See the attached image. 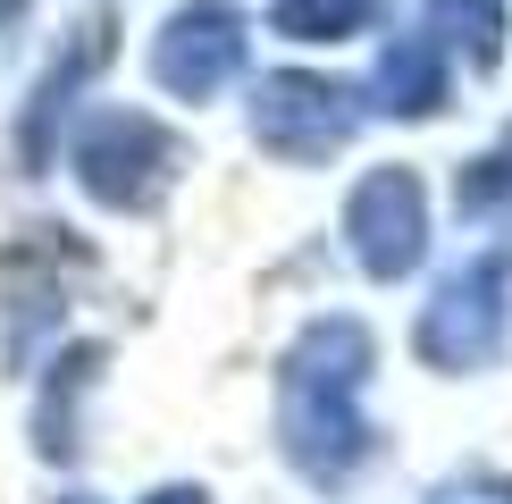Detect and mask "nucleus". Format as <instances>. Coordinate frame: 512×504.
Wrapping results in <instances>:
<instances>
[{
  "instance_id": "obj_1",
  "label": "nucleus",
  "mask_w": 512,
  "mask_h": 504,
  "mask_svg": "<svg viewBox=\"0 0 512 504\" xmlns=\"http://www.w3.org/2000/svg\"><path fill=\"white\" fill-rule=\"evenodd\" d=\"M370 328L361 320H311L277 362V446L311 488H345L370 462Z\"/></svg>"
},
{
  "instance_id": "obj_2",
  "label": "nucleus",
  "mask_w": 512,
  "mask_h": 504,
  "mask_svg": "<svg viewBox=\"0 0 512 504\" xmlns=\"http://www.w3.org/2000/svg\"><path fill=\"white\" fill-rule=\"evenodd\" d=\"M68 168H76V185L93 202H110V210H152L168 185H177V135H168L160 118H143V110H93L68 135Z\"/></svg>"
},
{
  "instance_id": "obj_3",
  "label": "nucleus",
  "mask_w": 512,
  "mask_h": 504,
  "mask_svg": "<svg viewBox=\"0 0 512 504\" xmlns=\"http://www.w3.org/2000/svg\"><path fill=\"white\" fill-rule=\"evenodd\" d=\"M504 328H512V261L487 252V261H462L429 303H420V362L429 370H479L504 353Z\"/></svg>"
},
{
  "instance_id": "obj_4",
  "label": "nucleus",
  "mask_w": 512,
  "mask_h": 504,
  "mask_svg": "<svg viewBox=\"0 0 512 504\" xmlns=\"http://www.w3.org/2000/svg\"><path fill=\"white\" fill-rule=\"evenodd\" d=\"M345 252L370 278H412L429 252V185L412 168H370L345 194Z\"/></svg>"
},
{
  "instance_id": "obj_5",
  "label": "nucleus",
  "mask_w": 512,
  "mask_h": 504,
  "mask_svg": "<svg viewBox=\"0 0 512 504\" xmlns=\"http://www.w3.org/2000/svg\"><path fill=\"white\" fill-rule=\"evenodd\" d=\"M361 126V101L328 76H261L252 84V135L277 160H336Z\"/></svg>"
},
{
  "instance_id": "obj_6",
  "label": "nucleus",
  "mask_w": 512,
  "mask_h": 504,
  "mask_svg": "<svg viewBox=\"0 0 512 504\" xmlns=\"http://www.w3.org/2000/svg\"><path fill=\"white\" fill-rule=\"evenodd\" d=\"M244 51H252V34H244V17L227 0H185L152 42V76L177 101H210V93H227L244 76Z\"/></svg>"
},
{
  "instance_id": "obj_7",
  "label": "nucleus",
  "mask_w": 512,
  "mask_h": 504,
  "mask_svg": "<svg viewBox=\"0 0 512 504\" xmlns=\"http://www.w3.org/2000/svg\"><path fill=\"white\" fill-rule=\"evenodd\" d=\"M445 93H454V76H445V42H437L429 26L378 51L370 101H378L387 118H437V110H445Z\"/></svg>"
},
{
  "instance_id": "obj_8",
  "label": "nucleus",
  "mask_w": 512,
  "mask_h": 504,
  "mask_svg": "<svg viewBox=\"0 0 512 504\" xmlns=\"http://www.w3.org/2000/svg\"><path fill=\"white\" fill-rule=\"evenodd\" d=\"M429 34L462 59V68L487 76L504 59V0H429Z\"/></svg>"
},
{
  "instance_id": "obj_9",
  "label": "nucleus",
  "mask_w": 512,
  "mask_h": 504,
  "mask_svg": "<svg viewBox=\"0 0 512 504\" xmlns=\"http://www.w3.org/2000/svg\"><path fill=\"white\" fill-rule=\"evenodd\" d=\"M378 9H387V0H277V34H294V42H345V34L370 26Z\"/></svg>"
},
{
  "instance_id": "obj_10",
  "label": "nucleus",
  "mask_w": 512,
  "mask_h": 504,
  "mask_svg": "<svg viewBox=\"0 0 512 504\" xmlns=\"http://www.w3.org/2000/svg\"><path fill=\"white\" fill-rule=\"evenodd\" d=\"M462 210H471V219H496V210H512V152L462 168Z\"/></svg>"
},
{
  "instance_id": "obj_11",
  "label": "nucleus",
  "mask_w": 512,
  "mask_h": 504,
  "mask_svg": "<svg viewBox=\"0 0 512 504\" xmlns=\"http://www.w3.org/2000/svg\"><path fill=\"white\" fill-rule=\"evenodd\" d=\"M101 353H68V395L93 378ZM42 454H68V404H59V387H51V404H42Z\"/></svg>"
},
{
  "instance_id": "obj_12",
  "label": "nucleus",
  "mask_w": 512,
  "mask_h": 504,
  "mask_svg": "<svg viewBox=\"0 0 512 504\" xmlns=\"http://www.w3.org/2000/svg\"><path fill=\"white\" fill-rule=\"evenodd\" d=\"M429 504H512V479H454V488H437Z\"/></svg>"
},
{
  "instance_id": "obj_13",
  "label": "nucleus",
  "mask_w": 512,
  "mask_h": 504,
  "mask_svg": "<svg viewBox=\"0 0 512 504\" xmlns=\"http://www.w3.org/2000/svg\"><path fill=\"white\" fill-rule=\"evenodd\" d=\"M143 504H210L202 488H160V496H143Z\"/></svg>"
},
{
  "instance_id": "obj_14",
  "label": "nucleus",
  "mask_w": 512,
  "mask_h": 504,
  "mask_svg": "<svg viewBox=\"0 0 512 504\" xmlns=\"http://www.w3.org/2000/svg\"><path fill=\"white\" fill-rule=\"evenodd\" d=\"M17 17H26V0H0V26H17Z\"/></svg>"
},
{
  "instance_id": "obj_15",
  "label": "nucleus",
  "mask_w": 512,
  "mask_h": 504,
  "mask_svg": "<svg viewBox=\"0 0 512 504\" xmlns=\"http://www.w3.org/2000/svg\"><path fill=\"white\" fill-rule=\"evenodd\" d=\"M59 504H93V496H59Z\"/></svg>"
}]
</instances>
